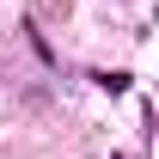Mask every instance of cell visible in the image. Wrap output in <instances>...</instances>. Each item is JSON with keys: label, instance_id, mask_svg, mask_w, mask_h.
Segmentation results:
<instances>
[{"label": "cell", "instance_id": "cell-1", "mask_svg": "<svg viewBox=\"0 0 159 159\" xmlns=\"http://www.w3.org/2000/svg\"><path fill=\"white\" fill-rule=\"evenodd\" d=\"M92 80H98L104 92H129V74H92Z\"/></svg>", "mask_w": 159, "mask_h": 159}]
</instances>
